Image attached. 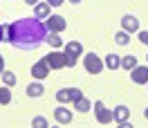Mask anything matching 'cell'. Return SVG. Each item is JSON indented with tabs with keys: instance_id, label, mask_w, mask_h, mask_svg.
Segmentation results:
<instances>
[{
	"instance_id": "3",
	"label": "cell",
	"mask_w": 148,
	"mask_h": 128,
	"mask_svg": "<svg viewBox=\"0 0 148 128\" xmlns=\"http://www.w3.org/2000/svg\"><path fill=\"white\" fill-rule=\"evenodd\" d=\"M79 97H83V92L79 88H61L56 92V101L58 103H67V101H76Z\"/></svg>"
},
{
	"instance_id": "26",
	"label": "cell",
	"mask_w": 148,
	"mask_h": 128,
	"mask_svg": "<svg viewBox=\"0 0 148 128\" xmlns=\"http://www.w3.org/2000/svg\"><path fill=\"white\" fill-rule=\"evenodd\" d=\"M27 5H38V0H25Z\"/></svg>"
},
{
	"instance_id": "14",
	"label": "cell",
	"mask_w": 148,
	"mask_h": 128,
	"mask_svg": "<svg viewBox=\"0 0 148 128\" xmlns=\"http://www.w3.org/2000/svg\"><path fill=\"white\" fill-rule=\"evenodd\" d=\"M106 67H110V70L121 67V56L119 54H108L106 56Z\"/></svg>"
},
{
	"instance_id": "29",
	"label": "cell",
	"mask_w": 148,
	"mask_h": 128,
	"mask_svg": "<svg viewBox=\"0 0 148 128\" xmlns=\"http://www.w3.org/2000/svg\"><path fill=\"white\" fill-rule=\"evenodd\" d=\"M70 2H74V5H79V2H81V0H70Z\"/></svg>"
},
{
	"instance_id": "10",
	"label": "cell",
	"mask_w": 148,
	"mask_h": 128,
	"mask_svg": "<svg viewBox=\"0 0 148 128\" xmlns=\"http://www.w3.org/2000/svg\"><path fill=\"white\" fill-rule=\"evenodd\" d=\"M121 27H123V32H128V34H132V32H139V20L135 18V16H123L121 18Z\"/></svg>"
},
{
	"instance_id": "17",
	"label": "cell",
	"mask_w": 148,
	"mask_h": 128,
	"mask_svg": "<svg viewBox=\"0 0 148 128\" xmlns=\"http://www.w3.org/2000/svg\"><path fill=\"white\" fill-rule=\"evenodd\" d=\"M45 43H49V45L54 47V50H58V47L63 45V38L58 36L56 32H52V34H47V38H45Z\"/></svg>"
},
{
	"instance_id": "18",
	"label": "cell",
	"mask_w": 148,
	"mask_h": 128,
	"mask_svg": "<svg viewBox=\"0 0 148 128\" xmlns=\"http://www.w3.org/2000/svg\"><path fill=\"white\" fill-rule=\"evenodd\" d=\"M135 65H137V58H135V56H121V67H123V70H132Z\"/></svg>"
},
{
	"instance_id": "2",
	"label": "cell",
	"mask_w": 148,
	"mask_h": 128,
	"mask_svg": "<svg viewBox=\"0 0 148 128\" xmlns=\"http://www.w3.org/2000/svg\"><path fill=\"white\" fill-rule=\"evenodd\" d=\"M63 54H65V67H74L79 56L83 54V45L79 41H70L63 45Z\"/></svg>"
},
{
	"instance_id": "25",
	"label": "cell",
	"mask_w": 148,
	"mask_h": 128,
	"mask_svg": "<svg viewBox=\"0 0 148 128\" xmlns=\"http://www.w3.org/2000/svg\"><path fill=\"white\" fill-rule=\"evenodd\" d=\"M5 72V58H2V56H0V74Z\"/></svg>"
},
{
	"instance_id": "27",
	"label": "cell",
	"mask_w": 148,
	"mask_h": 128,
	"mask_svg": "<svg viewBox=\"0 0 148 128\" xmlns=\"http://www.w3.org/2000/svg\"><path fill=\"white\" fill-rule=\"evenodd\" d=\"M2 36H5V29L0 27V41H2Z\"/></svg>"
},
{
	"instance_id": "15",
	"label": "cell",
	"mask_w": 148,
	"mask_h": 128,
	"mask_svg": "<svg viewBox=\"0 0 148 128\" xmlns=\"http://www.w3.org/2000/svg\"><path fill=\"white\" fill-rule=\"evenodd\" d=\"M74 108L79 110V112H88V110L92 108V103H90V99H85V97H79V99L74 101Z\"/></svg>"
},
{
	"instance_id": "13",
	"label": "cell",
	"mask_w": 148,
	"mask_h": 128,
	"mask_svg": "<svg viewBox=\"0 0 148 128\" xmlns=\"http://www.w3.org/2000/svg\"><path fill=\"white\" fill-rule=\"evenodd\" d=\"M34 16H36V18H47V16H49V5H47V2H38V5H34Z\"/></svg>"
},
{
	"instance_id": "23",
	"label": "cell",
	"mask_w": 148,
	"mask_h": 128,
	"mask_svg": "<svg viewBox=\"0 0 148 128\" xmlns=\"http://www.w3.org/2000/svg\"><path fill=\"white\" fill-rule=\"evenodd\" d=\"M139 41H141L144 45H148V32H139Z\"/></svg>"
},
{
	"instance_id": "1",
	"label": "cell",
	"mask_w": 148,
	"mask_h": 128,
	"mask_svg": "<svg viewBox=\"0 0 148 128\" xmlns=\"http://www.w3.org/2000/svg\"><path fill=\"white\" fill-rule=\"evenodd\" d=\"M5 36H7L5 41L11 47L29 52V50H36L40 43H45L47 25L36 16L34 18H20V20H14L11 25H7Z\"/></svg>"
},
{
	"instance_id": "16",
	"label": "cell",
	"mask_w": 148,
	"mask_h": 128,
	"mask_svg": "<svg viewBox=\"0 0 148 128\" xmlns=\"http://www.w3.org/2000/svg\"><path fill=\"white\" fill-rule=\"evenodd\" d=\"M43 92H45L43 83H29V85H27V94H29V97H40Z\"/></svg>"
},
{
	"instance_id": "8",
	"label": "cell",
	"mask_w": 148,
	"mask_h": 128,
	"mask_svg": "<svg viewBox=\"0 0 148 128\" xmlns=\"http://www.w3.org/2000/svg\"><path fill=\"white\" fill-rule=\"evenodd\" d=\"M47 29H52V32H56V34H58V32H63L65 27H67V23H65V18L63 16H47Z\"/></svg>"
},
{
	"instance_id": "11",
	"label": "cell",
	"mask_w": 148,
	"mask_h": 128,
	"mask_svg": "<svg viewBox=\"0 0 148 128\" xmlns=\"http://www.w3.org/2000/svg\"><path fill=\"white\" fill-rule=\"evenodd\" d=\"M130 117V110L128 106H117L114 108V112H112V121H117V124H126Z\"/></svg>"
},
{
	"instance_id": "19",
	"label": "cell",
	"mask_w": 148,
	"mask_h": 128,
	"mask_svg": "<svg viewBox=\"0 0 148 128\" xmlns=\"http://www.w3.org/2000/svg\"><path fill=\"white\" fill-rule=\"evenodd\" d=\"M11 101V92H9V85L7 88H0V106H7Z\"/></svg>"
},
{
	"instance_id": "5",
	"label": "cell",
	"mask_w": 148,
	"mask_h": 128,
	"mask_svg": "<svg viewBox=\"0 0 148 128\" xmlns=\"http://www.w3.org/2000/svg\"><path fill=\"white\" fill-rule=\"evenodd\" d=\"M45 61H47V65H49V70H61V67H65V54L58 52V50L49 52V54L45 56Z\"/></svg>"
},
{
	"instance_id": "9",
	"label": "cell",
	"mask_w": 148,
	"mask_h": 128,
	"mask_svg": "<svg viewBox=\"0 0 148 128\" xmlns=\"http://www.w3.org/2000/svg\"><path fill=\"white\" fill-rule=\"evenodd\" d=\"M47 72H49V65H47V61H45V58L32 65V76H34V79H38V81H40V79H45V76H47Z\"/></svg>"
},
{
	"instance_id": "24",
	"label": "cell",
	"mask_w": 148,
	"mask_h": 128,
	"mask_svg": "<svg viewBox=\"0 0 148 128\" xmlns=\"http://www.w3.org/2000/svg\"><path fill=\"white\" fill-rule=\"evenodd\" d=\"M47 5L49 7H58V5H63V0H47Z\"/></svg>"
},
{
	"instance_id": "6",
	"label": "cell",
	"mask_w": 148,
	"mask_h": 128,
	"mask_svg": "<svg viewBox=\"0 0 148 128\" xmlns=\"http://www.w3.org/2000/svg\"><path fill=\"white\" fill-rule=\"evenodd\" d=\"M94 115H97L99 124H110L112 121V112L103 106V101H94Z\"/></svg>"
},
{
	"instance_id": "21",
	"label": "cell",
	"mask_w": 148,
	"mask_h": 128,
	"mask_svg": "<svg viewBox=\"0 0 148 128\" xmlns=\"http://www.w3.org/2000/svg\"><path fill=\"white\" fill-rule=\"evenodd\" d=\"M114 41H117V45H126V43L130 41V34L128 32H119V34L114 36Z\"/></svg>"
},
{
	"instance_id": "22",
	"label": "cell",
	"mask_w": 148,
	"mask_h": 128,
	"mask_svg": "<svg viewBox=\"0 0 148 128\" xmlns=\"http://www.w3.org/2000/svg\"><path fill=\"white\" fill-rule=\"evenodd\" d=\"M32 126H34V128H47V119L45 117H34Z\"/></svg>"
},
{
	"instance_id": "12",
	"label": "cell",
	"mask_w": 148,
	"mask_h": 128,
	"mask_svg": "<svg viewBox=\"0 0 148 128\" xmlns=\"http://www.w3.org/2000/svg\"><path fill=\"white\" fill-rule=\"evenodd\" d=\"M54 119L58 121V124H70V121H72V112H70V110L61 103V106L54 110Z\"/></svg>"
},
{
	"instance_id": "28",
	"label": "cell",
	"mask_w": 148,
	"mask_h": 128,
	"mask_svg": "<svg viewBox=\"0 0 148 128\" xmlns=\"http://www.w3.org/2000/svg\"><path fill=\"white\" fill-rule=\"evenodd\" d=\"M144 117H146V119H148V108H146V110H144Z\"/></svg>"
},
{
	"instance_id": "7",
	"label": "cell",
	"mask_w": 148,
	"mask_h": 128,
	"mask_svg": "<svg viewBox=\"0 0 148 128\" xmlns=\"http://www.w3.org/2000/svg\"><path fill=\"white\" fill-rule=\"evenodd\" d=\"M130 79L135 83H146L148 81V65H135L130 70Z\"/></svg>"
},
{
	"instance_id": "4",
	"label": "cell",
	"mask_w": 148,
	"mask_h": 128,
	"mask_svg": "<svg viewBox=\"0 0 148 128\" xmlns=\"http://www.w3.org/2000/svg\"><path fill=\"white\" fill-rule=\"evenodd\" d=\"M83 65H85V70L90 74H99L103 70V61L99 58V56L94 54V52H90V54H85V58H83Z\"/></svg>"
},
{
	"instance_id": "20",
	"label": "cell",
	"mask_w": 148,
	"mask_h": 128,
	"mask_svg": "<svg viewBox=\"0 0 148 128\" xmlns=\"http://www.w3.org/2000/svg\"><path fill=\"white\" fill-rule=\"evenodd\" d=\"M0 76H2L5 85H14V83H16V74H14V72H9V70H5V72L0 74Z\"/></svg>"
}]
</instances>
